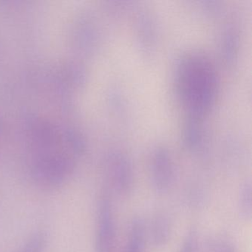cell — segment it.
Returning a JSON list of instances; mask_svg holds the SVG:
<instances>
[{"label":"cell","instance_id":"obj_8","mask_svg":"<svg viewBox=\"0 0 252 252\" xmlns=\"http://www.w3.org/2000/svg\"><path fill=\"white\" fill-rule=\"evenodd\" d=\"M180 252H198V237L195 231H190L184 238Z\"/></svg>","mask_w":252,"mask_h":252},{"label":"cell","instance_id":"obj_1","mask_svg":"<svg viewBox=\"0 0 252 252\" xmlns=\"http://www.w3.org/2000/svg\"><path fill=\"white\" fill-rule=\"evenodd\" d=\"M216 73L210 60L200 53L181 59L177 73V88L183 105L194 119L207 113L215 102Z\"/></svg>","mask_w":252,"mask_h":252},{"label":"cell","instance_id":"obj_6","mask_svg":"<svg viewBox=\"0 0 252 252\" xmlns=\"http://www.w3.org/2000/svg\"><path fill=\"white\" fill-rule=\"evenodd\" d=\"M145 226L139 218L132 220L129 227L126 252H144L145 249Z\"/></svg>","mask_w":252,"mask_h":252},{"label":"cell","instance_id":"obj_3","mask_svg":"<svg viewBox=\"0 0 252 252\" xmlns=\"http://www.w3.org/2000/svg\"><path fill=\"white\" fill-rule=\"evenodd\" d=\"M152 184L158 194L167 192L174 182V167L169 153L158 150L153 155L151 167Z\"/></svg>","mask_w":252,"mask_h":252},{"label":"cell","instance_id":"obj_4","mask_svg":"<svg viewBox=\"0 0 252 252\" xmlns=\"http://www.w3.org/2000/svg\"><path fill=\"white\" fill-rule=\"evenodd\" d=\"M98 222L97 251L111 252L114 246L116 225L113 208L108 199H103L100 203Z\"/></svg>","mask_w":252,"mask_h":252},{"label":"cell","instance_id":"obj_2","mask_svg":"<svg viewBox=\"0 0 252 252\" xmlns=\"http://www.w3.org/2000/svg\"><path fill=\"white\" fill-rule=\"evenodd\" d=\"M109 175L113 189L121 196H126L133 187L132 163L125 155L114 153L109 161Z\"/></svg>","mask_w":252,"mask_h":252},{"label":"cell","instance_id":"obj_5","mask_svg":"<svg viewBox=\"0 0 252 252\" xmlns=\"http://www.w3.org/2000/svg\"><path fill=\"white\" fill-rule=\"evenodd\" d=\"M172 233V225L169 217L163 212L155 215L150 225V240L156 249H162L167 245Z\"/></svg>","mask_w":252,"mask_h":252},{"label":"cell","instance_id":"obj_7","mask_svg":"<svg viewBox=\"0 0 252 252\" xmlns=\"http://www.w3.org/2000/svg\"><path fill=\"white\" fill-rule=\"evenodd\" d=\"M238 209L245 220H249L252 215V188L250 181L243 184L238 195Z\"/></svg>","mask_w":252,"mask_h":252},{"label":"cell","instance_id":"obj_10","mask_svg":"<svg viewBox=\"0 0 252 252\" xmlns=\"http://www.w3.org/2000/svg\"><path fill=\"white\" fill-rule=\"evenodd\" d=\"M219 252H235L232 246L228 243H222L220 246Z\"/></svg>","mask_w":252,"mask_h":252},{"label":"cell","instance_id":"obj_9","mask_svg":"<svg viewBox=\"0 0 252 252\" xmlns=\"http://www.w3.org/2000/svg\"><path fill=\"white\" fill-rule=\"evenodd\" d=\"M45 245V237L43 234H37L28 243L22 252H41Z\"/></svg>","mask_w":252,"mask_h":252}]
</instances>
